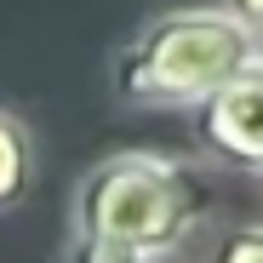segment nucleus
I'll return each instance as SVG.
<instances>
[{
    "mask_svg": "<svg viewBox=\"0 0 263 263\" xmlns=\"http://www.w3.org/2000/svg\"><path fill=\"white\" fill-rule=\"evenodd\" d=\"M263 58V34H252L223 6L166 12L143 34H132L109 63V86L138 109H200L217 86Z\"/></svg>",
    "mask_w": 263,
    "mask_h": 263,
    "instance_id": "obj_1",
    "label": "nucleus"
},
{
    "mask_svg": "<svg viewBox=\"0 0 263 263\" xmlns=\"http://www.w3.org/2000/svg\"><path fill=\"white\" fill-rule=\"evenodd\" d=\"M206 183L183 160L155 155V149H126L98 160L74 189V229L120 240L138 257H166L183 246V235L206 212Z\"/></svg>",
    "mask_w": 263,
    "mask_h": 263,
    "instance_id": "obj_2",
    "label": "nucleus"
},
{
    "mask_svg": "<svg viewBox=\"0 0 263 263\" xmlns=\"http://www.w3.org/2000/svg\"><path fill=\"white\" fill-rule=\"evenodd\" d=\"M195 115V138L240 172H257L263 178V58L252 69H240L229 86H217V92L189 109Z\"/></svg>",
    "mask_w": 263,
    "mask_h": 263,
    "instance_id": "obj_3",
    "label": "nucleus"
},
{
    "mask_svg": "<svg viewBox=\"0 0 263 263\" xmlns=\"http://www.w3.org/2000/svg\"><path fill=\"white\" fill-rule=\"evenodd\" d=\"M29 183H34V138L12 109H0V212H12L29 195Z\"/></svg>",
    "mask_w": 263,
    "mask_h": 263,
    "instance_id": "obj_4",
    "label": "nucleus"
},
{
    "mask_svg": "<svg viewBox=\"0 0 263 263\" xmlns=\"http://www.w3.org/2000/svg\"><path fill=\"white\" fill-rule=\"evenodd\" d=\"M63 263H149V257H138V252L120 246V240H103V235H80V229H69V240H63Z\"/></svg>",
    "mask_w": 263,
    "mask_h": 263,
    "instance_id": "obj_5",
    "label": "nucleus"
},
{
    "mask_svg": "<svg viewBox=\"0 0 263 263\" xmlns=\"http://www.w3.org/2000/svg\"><path fill=\"white\" fill-rule=\"evenodd\" d=\"M212 263H263V223H246V229H229L217 240Z\"/></svg>",
    "mask_w": 263,
    "mask_h": 263,
    "instance_id": "obj_6",
    "label": "nucleus"
},
{
    "mask_svg": "<svg viewBox=\"0 0 263 263\" xmlns=\"http://www.w3.org/2000/svg\"><path fill=\"white\" fill-rule=\"evenodd\" d=\"M223 12H229V17H240L252 34H263V0H223Z\"/></svg>",
    "mask_w": 263,
    "mask_h": 263,
    "instance_id": "obj_7",
    "label": "nucleus"
}]
</instances>
